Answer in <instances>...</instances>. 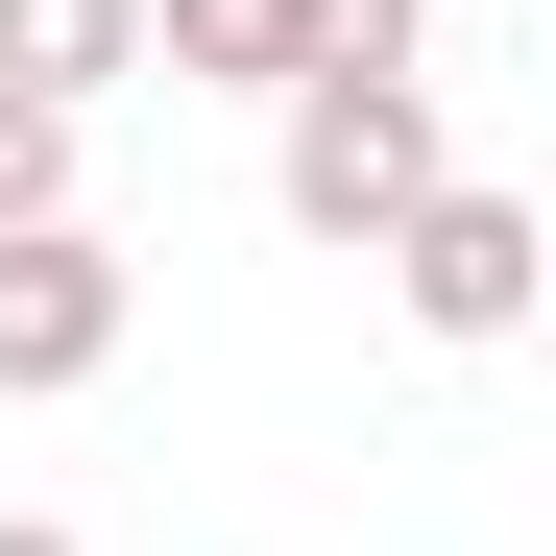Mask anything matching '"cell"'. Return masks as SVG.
Masks as SVG:
<instances>
[{
    "instance_id": "3957f363",
    "label": "cell",
    "mask_w": 556,
    "mask_h": 556,
    "mask_svg": "<svg viewBox=\"0 0 556 556\" xmlns=\"http://www.w3.org/2000/svg\"><path fill=\"white\" fill-rule=\"evenodd\" d=\"M122 315H146V266L98 218H0V412H73L122 363Z\"/></svg>"
},
{
    "instance_id": "277c9868",
    "label": "cell",
    "mask_w": 556,
    "mask_h": 556,
    "mask_svg": "<svg viewBox=\"0 0 556 556\" xmlns=\"http://www.w3.org/2000/svg\"><path fill=\"white\" fill-rule=\"evenodd\" d=\"M146 73V0H0V98H49V122H98Z\"/></svg>"
},
{
    "instance_id": "7a4b0ae2",
    "label": "cell",
    "mask_w": 556,
    "mask_h": 556,
    "mask_svg": "<svg viewBox=\"0 0 556 556\" xmlns=\"http://www.w3.org/2000/svg\"><path fill=\"white\" fill-rule=\"evenodd\" d=\"M363 266H388V291H412V339H459V363H484V339H532V291H556V242H532V194H508V169H435V194L363 242Z\"/></svg>"
},
{
    "instance_id": "5b68a950",
    "label": "cell",
    "mask_w": 556,
    "mask_h": 556,
    "mask_svg": "<svg viewBox=\"0 0 556 556\" xmlns=\"http://www.w3.org/2000/svg\"><path fill=\"white\" fill-rule=\"evenodd\" d=\"M146 73H194V98H291V73H315V0H146Z\"/></svg>"
},
{
    "instance_id": "6da1fadb",
    "label": "cell",
    "mask_w": 556,
    "mask_h": 556,
    "mask_svg": "<svg viewBox=\"0 0 556 556\" xmlns=\"http://www.w3.org/2000/svg\"><path fill=\"white\" fill-rule=\"evenodd\" d=\"M459 169V122H435V73H291V98H266V194H291V242H388L412 194Z\"/></svg>"
},
{
    "instance_id": "8992f818",
    "label": "cell",
    "mask_w": 556,
    "mask_h": 556,
    "mask_svg": "<svg viewBox=\"0 0 556 556\" xmlns=\"http://www.w3.org/2000/svg\"><path fill=\"white\" fill-rule=\"evenodd\" d=\"M0 218H73V122L49 98H0Z\"/></svg>"
},
{
    "instance_id": "52a82bcc",
    "label": "cell",
    "mask_w": 556,
    "mask_h": 556,
    "mask_svg": "<svg viewBox=\"0 0 556 556\" xmlns=\"http://www.w3.org/2000/svg\"><path fill=\"white\" fill-rule=\"evenodd\" d=\"M0 556H73V532H49V508H0Z\"/></svg>"
}]
</instances>
